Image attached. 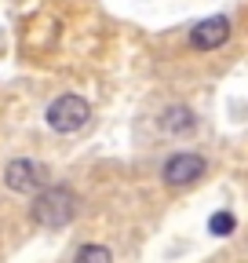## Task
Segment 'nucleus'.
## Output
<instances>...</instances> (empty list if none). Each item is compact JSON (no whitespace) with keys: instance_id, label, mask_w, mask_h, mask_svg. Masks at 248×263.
Instances as JSON below:
<instances>
[{"instance_id":"6","label":"nucleus","mask_w":248,"mask_h":263,"mask_svg":"<svg viewBox=\"0 0 248 263\" xmlns=\"http://www.w3.org/2000/svg\"><path fill=\"white\" fill-rule=\"evenodd\" d=\"M157 124H161V132H168V136H186V132L197 128V114H194L190 106L175 103V106H164V110H161Z\"/></svg>"},{"instance_id":"3","label":"nucleus","mask_w":248,"mask_h":263,"mask_svg":"<svg viewBox=\"0 0 248 263\" xmlns=\"http://www.w3.org/2000/svg\"><path fill=\"white\" fill-rule=\"evenodd\" d=\"M4 183L15 194H40L48 186V168L40 161L15 157V161H8V168H4Z\"/></svg>"},{"instance_id":"7","label":"nucleus","mask_w":248,"mask_h":263,"mask_svg":"<svg viewBox=\"0 0 248 263\" xmlns=\"http://www.w3.org/2000/svg\"><path fill=\"white\" fill-rule=\"evenodd\" d=\"M234 227H237V216L234 212H212L208 216V234L212 238H230Z\"/></svg>"},{"instance_id":"5","label":"nucleus","mask_w":248,"mask_h":263,"mask_svg":"<svg viewBox=\"0 0 248 263\" xmlns=\"http://www.w3.org/2000/svg\"><path fill=\"white\" fill-rule=\"evenodd\" d=\"M230 41V18L223 15H212V18H201L194 29H190V44L197 51H215Z\"/></svg>"},{"instance_id":"2","label":"nucleus","mask_w":248,"mask_h":263,"mask_svg":"<svg viewBox=\"0 0 248 263\" xmlns=\"http://www.w3.org/2000/svg\"><path fill=\"white\" fill-rule=\"evenodd\" d=\"M44 121H48L51 132L70 136V132H80L91 121V106H88V99H80V95H58L55 103L48 106Z\"/></svg>"},{"instance_id":"8","label":"nucleus","mask_w":248,"mask_h":263,"mask_svg":"<svg viewBox=\"0 0 248 263\" xmlns=\"http://www.w3.org/2000/svg\"><path fill=\"white\" fill-rule=\"evenodd\" d=\"M73 263H113V252L106 245H84V249H77Z\"/></svg>"},{"instance_id":"4","label":"nucleus","mask_w":248,"mask_h":263,"mask_svg":"<svg viewBox=\"0 0 248 263\" xmlns=\"http://www.w3.org/2000/svg\"><path fill=\"white\" fill-rule=\"evenodd\" d=\"M204 168H208V161L201 154H172L164 161V172L161 176H164L168 186H186V183H197L204 176Z\"/></svg>"},{"instance_id":"1","label":"nucleus","mask_w":248,"mask_h":263,"mask_svg":"<svg viewBox=\"0 0 248 263\" xmlns=\"http://www.w3.org/2000/svg\"><path fill=\"white\" fill-rule=\"evenodd\" d=\"M37 227L44 230H58L77 216V194L70 186H44L40 194H33V205H29Z\"/></svg>"}]
</instances>
